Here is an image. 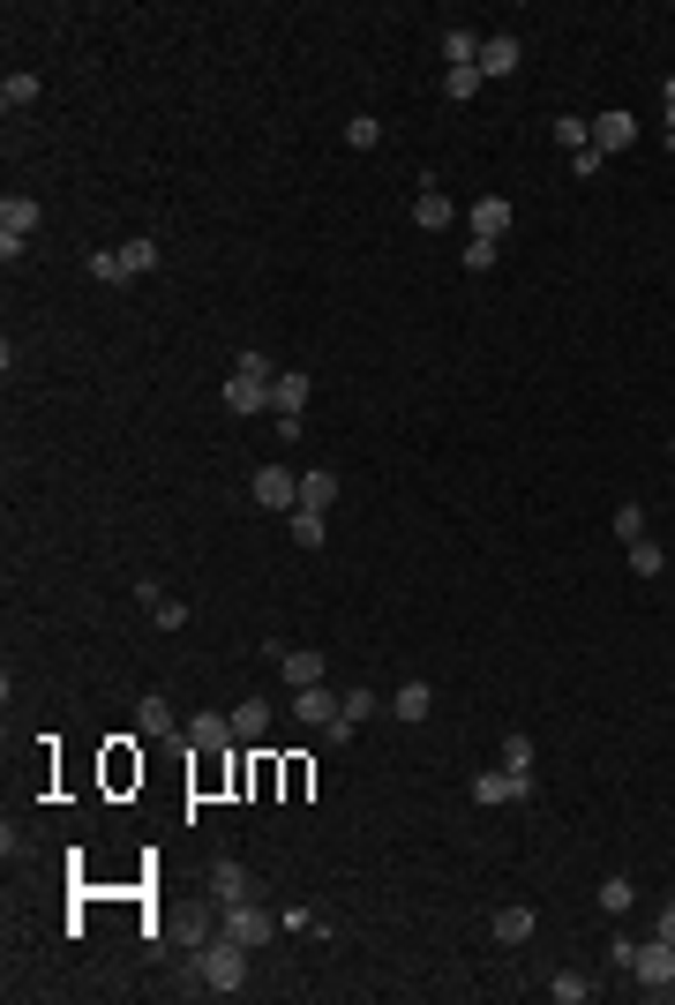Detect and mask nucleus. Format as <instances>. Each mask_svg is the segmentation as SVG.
<instances>
[{
	"label": "nucleus",
	"mask_w": 675,
	"mask_h": 1005,
	"mask_svg": "<svg viewBox=\"0 0 675 1005\" xmlns=\"http://www.w3.org/2000/svg\"><path fill=\"white\" fill-rule=\"evenodd\" d=\"M181 939H188V953H202V945L218 939V916H210V908H196V916L181 923Z\"/></svg>",
	"instance_id": "nucleus-33"
},
{
	"label": "nucleus",
	"mask_w": 675,
	"mask_h": 1005,
	"mask_svg": "<svg viewBox=\"0 0 675 1005\" xmlns=\"http://www.w3.org/2000/svg\"><path fill=\"white\" fill-rule=\"evenodd\" d=\"M308 391H316V376H300V368H278V383H270V413H278V436H300Z\"/></svg>",
	"instance_id": "nucleus-4"
},
{
	"label": "nucleus",
	"mask_w": 675,
	"mask_h": 1005,
	"mask_svg": "<svg viewBox=\"0 0 675 1005\" xmlns=\"http://www.w3.org/2000/svg\"><path fill=\"white\" fill-rule=\"evenodd\" d=\"M135 608H150V630H181V623H188V601H173V593L150 586V578H135Z\"/></svg>",
	"instance_id": "nucleus-10"
},
{
	"label": "nucleus",
	"mask_w": 675,
	"mask_h": 1005,
	"mask_svg": "<svg viewBox=\"0 0 675 1005\" xmlns=\"http://www.w3.org/2000/svg\"><path fill=\"white\" fill-rule=\"evenodd\" d=\"M391 713H398V721H428V713H435V690H428V683H398V690H391Z\"/></svg>",
	"instance_id": "nucleus-19"
},
{
	"label": "nucleus",
	"mask_w": 675,
	"mask_h": 1005,
	"mask_svg": "<svg viewBox=\"0 0 675 1005\" xmlns=\"http://www.w3.org/2000/svg\"><path fill=\"white\" fill-rule=\"evenodd\" d=\"M188 743H196V750H218V743H233V721H225V713H196V721H188Z\"/></svg>",
	"instance_id": "nucleus-23"
},
{
	"label": "nucleus",
	"mask_w": 675,
	"mask_h": 1005,
	"mask_svg": "<svg viewBox=\"0 0 675 1005\" xmlns=\"http://www.w3.org/2000/svg\"><path fill=\"white\" fill-rule=\"evenodd\" d=\"M278 675H285L293 690H316V683H323V653H316V646H278Z\"/></svg>",
	"instance_id": "nucleus-12"
},
{
	"label": "nucleus",
	"mask_w": 675,
	"mask_h": 1005,
	"mask_svg": "<svg viewBox=\"0 0 675 1005\" xmlns=\"http://www.w3.org/2000/svg\"><path fill=\"white\" fill-rule=\"evenodd\" d=\"M601 908L608 916H630V908H638V885H630V878H601Z\"/></svg>",
	"instance_id": "nucleus-29"
},
{
	"label": "nucleus",
	"mask_w": 675,
	"mask_h": 1005,
	"mask_svg": "<svg viewBox=\"0 0 675 1005\" xmlns=\"http://www.w3.org/2000/svg\"><path fill=\"white\" fill-rule=\"evenodd\" d=\"M225 721H233V743H263L270 736V706H263V698H241Z\"/></svg>",
	"instance_id": "nucleus-16"
},
{
	"label": "nucleus",
	"mask_w": 675,
	"mask_h": 1005,
	"mask_svg": "<svg viewBox=\"0 0 675 1005\" xmlns=\"http://www.w3.org/2000/svg\"><path fill=\"white\" fill-rule=\"evenodd\" d=\"M345 143H353V150H376V143H383V121H376V113H353V121H345Z\"/></svg>",
	"instance_id": "nucleus-32"
},
{
	"label": "nucleus",
	"mask_w": 675,
	"mask_h": 1005,
	"mask_svg": "<svg viewBox=\"0 0 675 1005\" xmlns=\"http://www.w3.org/2000/svg\"><path fill=\"white\" fill-rule=\"evenodd\" d=\"M413 225H420V233H451V225H458V203L443 196V188H420V203H413Z\"/></svg>",
	"instance_id": "nucleus-14"
},
{
	"label": "nucleus",
	"mask_w": 675,
	"mask_h": 1005,
	"mask_svg": "<svg viewBox=\"0 0 675 1005\" xmlns=\"http://www.w3.org/2000/svg\"><path fill=\"white\" fill-rule=\"evenodd\" d=\"M630 960H638V945L615 931V939H608V968H615V976H630Z\"/></svg>",
	"instance_id": "nucleus-39"
},
{
	"label": "nucleus",
	"mask_w": 675,
	"mask_h": 1005,
	"mask_svg": "<svg viewBox=\"0 0 675 1005\" xmlns=\"http://www.w3.org/2000/svg\"><path fill=\"white\" fill-rule=\"evenodd\" d=\"M188 960H196V983H202V991H218V998H241V991H248V945L210 939L202 953H188Z\"/></svg>",
	"instance_id": "nucleus-1"
},
{
	"label": "nucleus",
	"mask_w": 675,
	"mask_h": 1005,
	"mask_svg": "<svg viewBox=\"0 0 675 1005\" xmlns=\"http://www.w3.org/2000/svg\"><path fill=\"white\" fill-rule=\"evenodd\" d=\"M503 773L533 781V736H503Z\"/></svg>",
	"instance_id": "nucleus-28"
},
{
	"label": "nucleus",
	"mask_w": 675,
	"mask_h": 1005,
	"mask_svg": "<svg viewBox=\"0 0 675 1005\" xmlns=\"http://www.w3.org/2000/svg\"><path fill=\"white\" fill-rule=\"evenodd\" d=\"M135 728H143V736H173V728H181V721H173V706H165V698H158V690H150V698H143V706H135Z\"/></svg>",
	"instance_id": "nucleus-21"
},
{
	"label": "nucleus",
	"mask_w": 675,
	"mask_h": 1005,
	"mask_svg": "<svg viewBox=\"0 0 675 1005\" xmlns=\"http://www.w3.org/2000/svg\"><path fill=\"white\" fill-rule=\"evenodd\" d=\"M0 106H8V113L38 106V75H23V68H15V75H0Z\"/></svg>",
	"instance_id": "nucleus-24"
},
{
	"label": "nucleus",
	"mask_w": 675,
	"mask_h": 1005,
	"mask_svg": "<svg viewBox=\"0 0 675 1005\" xmlns=\"http://www.w3.org/2000/svg\"><path fill=\"white\" fill-rule=\"evenodd\" d=\"M458 263H466V270H495V241H472V233H466V256H458Z\"/></svg>",
	"instance_id": "nucleus-38"
},
{
	"label": "nucleus",
	"mask_w": 675,
	"mask_h": 1005,
	"mask_svg": "<svg viewBox=\"0 0 675 1005\" xmlns=\"http://www.w3.org/2000/svg\"><path fill=\"white\" fill-rule=\"evenodd\" d=\"M270 383H278V368H270L263 353L248 345V353L233 360V383H225V405H233V413H270Z\"/></svg>",
	"instance_id": "nucleus-2"
},
{
	"label": "nucleus",
	"mask_w": 675,
	"mask_h": 1005,
	"mask_svg": "<svg viewBox=\"0 0 675 1005\" xmlns=\"http://www.w3.org/2000/svg\"><path fill=\"white\" fill-rule=\"evenodd\" d=\"M518 61H526V38H511V30H488V38H480V83L518 75Z\"/></svg>",
	"instance_id": "nucleus-6"
},
{
	"label": "nucleus",
	"mask_w": 675,
	"mask_h": 1005,
	"mask_svg": "<svg viewBox=\"0 0 675 1005\" xmlns=\"http://www.w3.org/2000/svg\"><path fill=\"white\" fill-rule=\"evenodd\" d=\"M338 713H345V721H353V728H360V721H368V713H376V690H345V698H338Z\"/></svg>",
	"instance_id": "nucleus-37"
},
{
	"label": "nucleus",
	"mask_w": 675,
	"mask_h": 1005,
	"mask_svg": "<svg viewBox=\"0 0 675 1005\" xmlns=\"http://www.w3.org/2000/svg\"><path fill=\"white\" fill-rule=\"evenodd\" d=\"M278 931H300V939H323L331 923H316V908H285V916H278Z\"/></svg>",
	"instance_id": "nucleus-36"
},
{
	"label": "nucleus",
	"mask_w": 675,
	"mask_h": 1005,
	"mask_svg": "<svg viewBox=\"0 0 675 1005\" xmlns=\"http://www.w3.org/2000/svg\"><path fill=\"white\" fill-rule=\"evenodd\" d=\"M511 225H518V210H511L503 196H480V203L466 210V233H472V241H503Z\"/></svg>",
	"instance_id": "nucleus-9"
},
{
	"label": "nucleus",
	"mask_w": 675,
	"mask_h": 1005,
	"mask_svg": "<svg viewBox=\"0 0 675 1005\" xmlns=\"http://www.w3.org/2000/svg\"><path fill=\"white\" fill-rule=\"evenodd\" d=\"M548 998H555V1005H586V998H593V983L563 968V976H548Z\"/></svg>",
	"instance_id": "nucleus-30"
},
{
	"label": "nucleus",
	"mask_w": 675,
	"mask_h": 1005,
	"mask_svg": "<svg viewBox=\"0 0 675 1005\" xmlns=\"http://www.w3.org/2000/svg\"><path fill=\"white\" fill-rule=\"evenodd\" d=\"M83 270H90L98 285H128V278H135V270L121 263V248H90V256H83Z\"/></svg>",
	"instance_id": "nucleus-22"
},
{
	"label": "nucleus",
	"mask_w": 675,
	"mask_h": 1005,
	"mask_svg": "<svg viewBox=\"0 0 675 1005\" xmlns=\"http://www.w3.org/2000/svg\"><path fill=\"white\" fill-rule=\"evenodd\" d=\"M668 571V555H661V540L646 534V540H630V578H661Z\"/></svg>",
	"instance_id": "nucleus-25"
},
{
	"label": "nucleus",
	"mask_w": 675,
	"mask_h": 1005,
	"mask_svg": "<svg viewBox=\"0 0 675 1005\" xmlns=\"http://www.w3.org/2000/svg\"><path fill=\"white\" fill-rule=\"evenodd\" d=\"M661 106H668V143H675V75L661 83Z\"/></svg>",
	"instance_id": "nucleus-42"
},
{
	"label": "nucleus",
	"mask_w": 675,
	"mask_h": 1005,
	"mask_svg": "<svg viewBox=\"0 0 675 1005\" xmlns=\"http://www.w3.org/2000/svg\"><path fill=\"white\" fill-rule=\"evenodd\" d=\"M338 503V473L331 466H308L300 473V511H331Z\"/></svg>",
	"instance_id": "nucleus-17"
},
{
	"label": "nucleus",
	"mask_w": 675,
	"mask_h": 1005,
	"mask_svg": "<svg viewBox=\"0 0 675 1005\" xmlns=\"http://www.w3.org/2000/svg\"><path fill=\"white\" fill-rule=\"evenodd\" d=\"M121 263H128L135 278H150V270H158V241H150V233H135V241H121Z\"/></svg>",
	"instance_id": "nucleus-27"
},
{
	"label": "nucleus",
	"mask_w": 675,
	"mask_h": 1005,
	"mask_svg": "<svg viewBox=\"0 0 675 1005\" xmlns=\"http://www.w3.org/2000/svg\"><path fill=\"white\" fill-rule=\"evenodd\" d=\"M472 804H533V781H518V773H503V765H488V773H472Z\"/></svg>",
	"instance_id": "nucleus-7"
},
{
	"label": "nucleus",
	"mask_w": 675,
	"mask_h": 1005,
	"mask_svg": "<svg viewBox=\"0 0 675 1005\" xmlns=\"http://www.w3.org/2000/svg\"><path fill=\"white\" fill-rule=\"evenodd\" d=\"M256 503H263V511H300V473L263 466L256 473Z\"/></svg>",
	"instance_id": "nucleus-11"
},
{
	"label": "nucleus",
	"mask_w": 675,
	"mask_h": 1005,
	"mask_svg": "<svg viewBox=\"0 0 675 1005\" xmlns=\"http://www.w3.org/2000/svg\"><path fill=\"white\" fill-rule=\"evenodd\" d=\"M472 90H480V68H443V98L451 106H466Z\"/></svg>",
	"instance_id": "nucleus-31"
},
{
	"label": "nucleus",
	"mask_w": 675,
	"mask_h": 1005,
	"mask_svg": "<svg viewBox=\"0 0 675 1005\" xmlns=\"http://www.w3.org/2000/svg\"><path fill=\"white\" fill-rule=\"evenodd\" d=\"M210 900H218V908H225V900H248V863L218 856V863H210Z\"/></svg>",
	"instance_id": "nucleus-15"
},
{
	"label": "nucleus",
	"mask_w": 675,
	"mask_h": 1005,
	"mask_svg": "<svg viewBox=\"0 0 675 1005\" xmlns=\"http://www.w3.org/2000/svg\"><path fill=\"white\" fill-rule=\"evenodd\" d=\"M630 143H638V113H630V106L593 113V150H601V158H608V150H630Z\"/></svg>",
	"instance_id": "nucleus-8"
},
{
	"label": "nucleus",
	"mask_w": 675,
	"mask_h": 1005,
	"mask_svg": "<svg viewBox=\"0 0 675 1005\" xmlns=\"http://www.w3.org/2000/svg\"><path fill=\"white\" fill-rule=\"evenodd\" d=\"M653 939H668V945H675V900L661 908V923H653Z\"/></svg>",
	"instance_id": "nucleus-41"
},
{
	"label": "nucleus",
	"mask_w": 675,
	"mask_h": 1005,
	"mask_svg": "<svg viewBox=\"0 0 675 1005\" xmlns=\"http://www.w3.org/2000/svg\"><path fill=\"white\" fill-rule=\"evenodd\" d=\"M533 923H540V916H533V908H518V900L495 908V945H526V939H533Z\"/></svg>",
	"instance_id": "nucleus-20"
},
{
	"label": "nucleus",
	"mask_w": 675,
	"mask_h": 1005,
	"mask_svg": "<svg viewBox=\"0 0 675 1005\" xmlns=\"http://www.w3.org/2000/svg\"><path fill=\"white\" fill-rule=\"evenodd\" d=\"M615 540H623V548L646 540V511H638V503H615Z\"/></svg>",
	"instance_id": "nucleus-34"
},
{
	"label": "nucleus",
	"mask_w": 675,
	"mask_h": 1005,
	"mask_svg": "<svg viewBox=\"0 0 675 1005\" xmlns=\"http://www.w3.org/2000/svg\"><path fill=\"white\" fill-rule=\"evenodd\" d=\"M218 939L263 953V945L278 939V916H270V908H256V900H225V908H218Z\"/></svg>",
	"instance_id": "nucleus-3"
},
{
	"label": "nucleus",
	"mask_w": 675,
	"mask_h": 1005,
	"mask_svg": "<svg viewBox=\"0 0 675 1005\" xmlns=\"http://www.w3.org/2000/svg\"><path fill=\"white\" fill-rule=\"evenodd\" d=\"M570 173H578V181H593V173H601V150H593V143H586V150H570Z\"/></svg>",
	"instance_id": "nucleus-40"
},
{
	"label": "nucleus",
	"mask_w": 675,
	"mask_h": 1005,
	"mask_svg": "<svg viewBox=\"0 0 675 1005\" xmlns=\"http://www.w3.org/2000/svg\"><path fill=\"white\" fill-rule=\"evenodd\" d=\"M630 976H638L646 998H668V991H675V945L668 939H646V945H638V960H630Z\"/></svg>",
	"instance_id": "nucleus-5"
},
{
	"label": "nucleus",
	"mask_w": 675,
	"mask_h": 1005,
	"mask_svg": "<svg viewBox=\"0 0 675 1005\" xmlns=\"http://www.w3.org/2000/svg\"><path fill=\"white\" fill-rule=\"evenodd\" d=\"M293 721H300V728H331V721H338V690H331V683L293 690Z\"/></svg>",
	"instance_id": "nucleus-13"
},
{
	"label": "nucleus",
	"mask_w": 675,
	"mask_h": 1005,
	"mask_svg": "<svg viewBox=\"0 0 675 1005\" xmlns=\"http://www.w3.org/2000/svg\"><path fill=\"white\" fill-rule=\"evenodd\" d=\"M555 143H563V150H586V143H593V121L563 113V121H555Z\"/></svg>",
	"instance_id": "nucleus-35"
},
{
	"label": "nucleus",
	"mask_w": 675,
	"mask_h": 1005,
	"mask_svg": "<svg viewBox=\"0 0 675 1005\" xmlns=\"http://www.w3.org/2000/svg\"><path fill=\"white\" fill-rule=\"evenodd\" d=\"M443 68H480V30L451 23V30H443Z\"/></svg>",
	"instance_id": "nucleus-18"
},
{
	"label": "nucleus",
	"mask_w": 675,
	"mask_h": 1005,
	"mask_svg": "<svg viewBox=\"0 0 675 1005\" xmlns=\"http://www.w3.org/2000/svg\"><path fill=\"white\" fill-rule=\"evenodd\" d=\"M293 540L300 548H323L331 540V511H293Z\"/></svg>",
	"instance_id": "nucleus-26"
}]
</instances>
